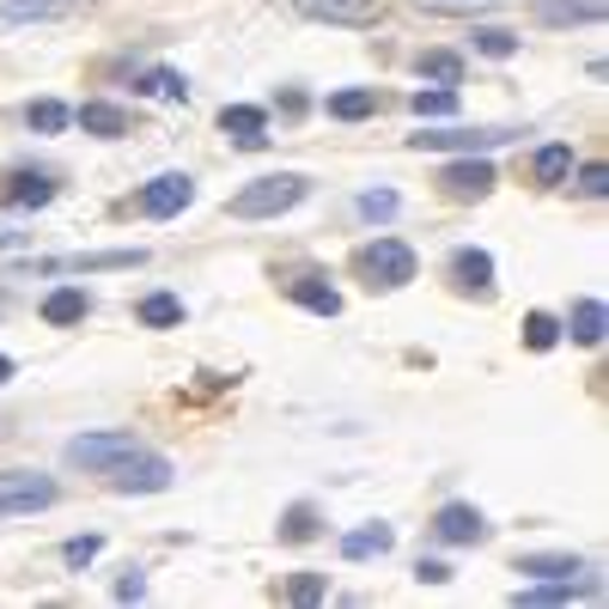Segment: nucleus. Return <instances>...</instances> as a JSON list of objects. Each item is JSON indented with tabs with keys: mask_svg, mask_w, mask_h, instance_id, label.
Returning <instances> with one entry per match:
<instances>
[{
	"mask_svg": "<svg viewBox=\"0 0 609 609\" xmlns=\"http://www.w3.org/2000/svg\"><path fill=\"white\" fill-rule=\"evenodd\" d=\"M0 18H55V0H0Z\"/></svg>",
	"mask_w": 609,
	"mask_h": 609,
	"instance_id": "nucleus-36",
	"label": "nucleus"
},
{
	"mask_svg": "<svg viewBox=\"0 0 609 609\" xmlns=\"http://www.w3.org/2000/svg\"><path fill=\"white\" fill-rule=\"evenodd\" d=\"M7 378H13V360H7V353H0V384H7Z\"/></svg>",
	"mask_w": 609,
	"mask_h": 609,
	"instance_id": "nucleus-41",
	"label": "nucleus"
},
{
	"mask_svg": "<svg viewBox=\"0 0 609 609\" xmlns=\"http://www.w3.org/2000/svg\"><path fill=\"white\" fill-rule=\"evenodd\" d=\"M421 74H433L439 86H457V79H463V61H457L451 49H433V55H421Z\"/></svg>",
	"mask_w": 609,
	"mask_h": 609,
	"instance_id": "nucleus-32",
	"label": "nucleus"
},
{
	"mask_svg": "<svg viewBox=\"0 0 609 609\" xmlns=\"http://www.w3.org/2000/svg\"><path fill=\"white\" fill-rule=\"evenodd\" d=\"M196 201V177H183V171H165V177H152L147 189H140V213L147 220H171V213H183Z\"/></svg>",
	"mask_w": 609,
	"mask_h": 609,
	"instance_id": "nucleus-7",
	"label": "nucleus"
},
{
	"mask_svg": "<svg viewBox=\"0 0 609 609\" xmlns=\"http://www.w3.org/2000/svg\"><path fill=\"white\" fill-rule=\"evenodd\" d=\"M7 201L13 208H49L55 201V177L49 171H13L7 177Z\"/></svg>",
	"mask_w": 609,
	"mask_h": 609,
	"instance_id": "nucleus-18",
	"label": "nucleus"
},
{
	"mask_svg": "<svg viewBox=\"0 0 609 609\" xmlns=\"http://www.w3.org/2000/svg\"><path fill=\"white\" fill-rule=\"evenodd\" d=\"M445 196H457V201H482V196H494V183H500V171L487 165L482 152H463V159H451L445 165Z\"/></svg>",
	"mask_w": 609,
	"mask_h": 609,
	"instance_id": "nucleus-4",
	"label": "nucleus"
},
{
	"mask_svg": "<svg viewBox=\"0 0 609 609\" xmlns=\"http://www.w3.org/2000/svg\"><path fill=\"white\" fill-rule=\"evenodd\" d=\"M414 250L402 238H372V244H360L353 250V274H360L372 293H396V287H409L414 281Z\"/></svg>",
	"mask_w": 609,
	"mask_h": 609,
	"instance_id": "nucleus-1",
	"label": "nucleus"
},
{
	"mask_svg": "<svg viewBox=\"0 0 609 609\" xmlns=\"http://www.w3.org/2000/svg\"><path fill=\"white\" fill-rule=\"evenodd\" d=\"M116 597H122V604H140V597H147V579H140V573L116 579Z\"/></svg>",
	"mask_w": 609,
	"mask_h": 609,
	"instance_id": "nucleus-40",
	"label": "nucleus"
},
{
	"mask_svg": "<svg viewBox=\"0 0 609 609\" xmlns=\"http://www.w3.org/2000/svg\"><path fill=\"white\" fill-rule=\"evenodd\" d=\"M518 573H531V579H579V573H585V561H579V555H524Z\"/></svg>",
	"mask_w": 609,
	"mask_h": 609,
	"instance_id": "nucleus-22",
	"label": "nucleus"
},
{
	"mask_svg": "<svg viewBox=\"0 0 609 609\" xmlns=\"http://www.w3.org/2000/svg\"><path fill=\"white\" fill-rule=\"evenodd\" d=\"M104 555V536H74V543H61V561L67 567H91Z\"/></svg>",
	"mask_w": 609,
	"mask_h": 609,
	"instance_id": "nucleus-33",
	"label": "nucleus"
},
{
	"mask_svg": "<svg viewBox=\"0 0 609 609\" xmlns=\"http://www.w3.org/2000/svg\"><path fill=\"white\" fill-rule=\"evenodd\" d=\"M86 311H91V304H86V293H79V287H61V293H49V299H44V323H49V330L86 323Z\"/></svg>",
	"mask_w": 609,
	"mask_h": 609,
	"instance_id": "nucleus-20",
	"label": "nucleus"
},
{
	"mask_svg": "<svg viewBox=\"0 0 609 609\" xmlns=\"http://www.w3.org/2000/svg\"><path fill=\"white\" fill-rule=\"evenodd\" d=\"M293 304H304V311H318V318H341V293L323 281V274H299V281H287Z\"/></svg>",
	"mask_w": 609,
	"mask_h": 609,
	"instance_id": "nucleus-16",
	"label": "nucleus"
},
{
	"mask_svg": "<svg viewBox=\"0 0 609 609\" xmlns=\"http://www.w3.org/2000/svg\"><path fill=\"white\" fill-rule=\"evenodd\" d=\"M451 281H457V293H475V299H487L494 293V257L487 250H475V244H463L451 257Z\"/></svg>",
	"mask_w": 609,
	"mask_h": 609,
	"instance_id": "nucleus-12",
	"label": "nucleus"
},
{
	"mask_svg": "<svg viewBox=\"0 0 609 609\" xmlns=\"http://www.w3.org/2000/svg\"><path fill=\"white\" fill-rule=\"evenodd\" d=\"M543 25H597L609 13V0H531Z\"/></svg>",
	"mask_w": 609,
	"mask_h": 609,
	"instance_id": "nucleus-14",
	"label": "nucleus"
},
{
	"mask_svg": "<svg viewBox=\"0 0 609 609\" xmlns=\"http://www.w3.org/2000/svg\"><path fill=\"white\" fill-rule=\"evenodd\" d=\"M360 213H365V220H390V213H396V189H365Z\"/></svg>",
	"mask_w": 609,
	"mask_h": 609,
	"instance_id": "nucleus-37",
	"label": "nucleus"
},
{
	"mask_svg": "<svg viewBox=\"0 0 609 609\" xmlns=\"http://www.w3.org/2000/svg\"><path fill=\"white\" fill-rule=\"evenodd\" d=\"M110 487H116V494H165V487H171V463H165V457L135 451V457H122L116 470H110Z\"/></svg>",
	"mask_w": 609,
	"mask_h": 609,
	"instance_id": "nucleus-6",
	"label": "nucleus"
},
{
	"mask_svg": "<svg viewBox=\"0 0 609 609\" xmlns=\"http://www.w3.org/2000/svg\"><path fill=\"white\" fill-rule=\"evenodd\" d=\"M512 128H457V135H409L414 152H487V147H506Z\"/></svg>",
	"mask_w": 609,
	"mask_h": 609,
	"instance_id": "nucleus-8",
	"label": "nucleus"
},
{
	"mask_svg": "<svg viewBox=\"0 0 609 609\" xmlns=\"http://www.w3.org/2000/svg\"><path fill=\"white\" fill-rule=\"evenodd\" d=\"M475 49L494 55V61H506V55H518V37H512V30H500V25H475Z\"/></svg>",
	"mask_w": 609,
	"mask_h": 609,
	"instance_id": "nucleus-30",
	"label": "nucleus"
},
{
	"mask_svg": "<svg viewBox=\"0 0 609 609\" xmlns=\"http://www.w3.org/2000/svg\"><path fill=\"white\" fill-rule=\"evenodd\" d=\"M318 536V506H287L281 518V543H311Z\"/></svg>",
	"mask_w": 609,
	"mask_h": 609,
	"instance_id": "nucleus-28",
	"label": "nucleus"
},
{
	"mask_svg": "<svg viewBox=\"0 0 609 609\" xmlns=\"http://www.w3.org/2000/svg\"><path fill=\"white\" fill-rule=\"evenodd\" d=\"M135 433H79L67 445V463H86V470H116L122 457H135Z\"/></svg>",
	"mask_w": 609,
	"mask_h": 609,
	"instance_id": "nucleus-5",
	"label": "nucleus"
},
{
	"mask_svg": "<svg viewBox=\"0 0 609 609\" xmlns=\"http://www.w3.org/2000/svg\"><path fill=\"white\" fill-rule=\"evenodd\" d=\"M74 122L86 128V135H98V140H122V135H128V110H122V104H104V98L79 104Z\"/></svg>",
	"mask_w": 609,
	"mask_h": 609,
	"instance_id": "nucleus-15",
	"label": "nucleus"
},
{
	"mask_svg": "<svg viewBox=\"0 0 609 609\" xmlns=\"http://www.w3.org/2000/svg\"><path fill=\"white\" fill-rule=\"evenodd\" d=\"M287 597H293V604H323V597H330V579H323V573H299L287 585Z\"/></svg>",
	"mask_w": 609,
	"mask_h": 609,
	"instance_id": "nucleus-34",
	"label": "nucleus"
},
{
	"mask_svg": "<svg viewBox=\"0 0 609 609\" xmlns=\"http://www.w3.org/2000/svg\"><path fill=\"white\" fill-rule=\"evenodd\" d=\"M573 597H579V579H536L531 592H518V604L543 609V604H573Z\"/></svg>",
	"mask_w": 609,
	"mask_h": 609,
	"instance_id": "nucleus-25",
	"label": "nucleus"
},
{
	"mask_svg": "<svg viewBox=\"0 0 609 609\" xmlns=\"http://www.w3.org/2000/svg\"><path fill=\"white\" fill-rule=\"evenodd\" d=\"M330 110L335 122H365L372 110H378V91H365V86H353V91H330Z\"/></svg>",
	"mask_w": 609,
	"mask_h": 609,
	"instance_id": "nucleus-21",
	"label": "nucleus"
},
{
	"mask_svg": "<svg viewBox=\"0 0 609 609\" xmlns=\"http://www.w3.org/2000/svg\"><path fill=\"white\" fill-rule=\"evenodd\" d=\"M421 13H494V7H506V0H414Z\"/></svg>",
	"mask_w": 609,
	"mask_h": 609,
	"instance_id": "nucleus-35",
	"label": "nucleus"
},
{
	"mask_svg": "<svg viewBox=\"0 0 609 609\" xmlns=\"http://www.w3.org/2000/svg\"><path fill=\"white\" fill-rule=\"evenodd\" d=\"M304 18H323V25H378L384 0H293Z\"/></svg>",
	"mask_w": 609,
	"mask_h": 609,
	"instance_id": "nucleus-9",
	"label": "nucleus"
},
{
	"mask_svg": "<svg viewBox=\"0 0 609 609\" xmlns=\"http://www.w3.org/2000/svg\"><path fill=\"white\" fill-rule=\"evenodd\" d=\"M604 330H609L604 299H573V311H567V335H573L579 348H597V341H604Z\"/></svg>",
	"mask_w": 609,
	"mask_h": 609,
	"instance_id": "nucleus-17",
	"label": "nucleus"
},
{
	"mask_svg": "<svg viewBox=\"0 0 609 609\" xmlns=\"http://www.w3.org/2000/svg\"><path fill=\"white\" fill-rule=\"evenodd\" d=\"M567 177H573V147H567V140L536 152V183H543V189H555V183H567Z\"/></svg>",
	"mask_w": 609,
	"mask_h": 609,
	"instance_id": "nucleus-23",
	"label": "nucleus"
},
{
	"mask_svg": "<svg viewBox=\"0 0 609 609\" xmlns=\"http://www.w3.org/2000/svg\"><path fill=\"white\" fill-rule=\"evenodd\" d=\"M555 341H561V323L548 318V311H524V348H531V353H548Z\"/></svg>",
	"mask_w": 609,
	"mask_h": 609,
	"instance_id": "nucleus-27",
	"label": "nucleus"
},
{
	"mask_svg": "<svg viewBox=\"0 0 609 609\" xmlns=\"http://www.w3.org/2000/svg\"><path fill=\"white\" fill-rule=\"evenodd\" d=\"M147 250H104V257H61V262H25L37 274H86V269H140Z\"/></svg>",
	"mask_w": 609,
	"mask_h": 609,
	"instance_id": "nucleus-13",
	"label": "nucleus"
},
{
	"mask_svg": "<svg viewBox=\"0 0 609 609\" xmlns=\"http://www.w3.org/2000/svg\"><path fill=\"white\" fill-rule=\"evenodd\" d=\"M304 196H311V183H304L299 171H274V177L244 183L238 196H232V213H238V220H274V213L299 208Z\"/></svg>",
	"mask_w": 609,
	"mask_h": 609,
	"instance_id": "nucleus-2",
	"label": "nucleus"
},
{
	"mask_svg": "<svg viewBox=\"0 0 609 609\" xmlns=\"http://www.w3.org/2000/svg\"><path fill=\"white\" fill-rule=\"evenodd\" d=\"M44 506H55V482H49V475H30V470L0 475V518L7 512H44Z\"/></svg>",
	"mask_w": 609,
	"mask_h": 609,
	"instance_id": "nucleus-3",
	"label": "nucleus"
},
{
	"mask_svg": "<svg viewBox=\"0 0 609 609\" xmlns=\"http://www.w3.org/2000/svg\"><path fill=\"white\" fill-rule=\"evenodd\" d=\"M409 110H414V116H457V91H451V86H439V91H414Z\"/></svg>",
	"mask_w": 609,
	"mask_h": 609,
	"instance_id": "nucleus-29",
	"label": "nucleus"
},
{
	"mask_svg": "<svg viewBox=\"0 0 609 609\" xmlns=\"http://www.w3.org/2000/svg\"><path fill=\"white\" fill-rule=\"evenodd\" d=\"M579 196L604 201L609 196V165H585V171H579Z\"/></svg>",
	"mask_w": 609,
	"mask_h": 609,
	"instance_id": "nucleus-38",
	"label": "nucleus"
},
{
	"mask_svg": "<svg viewBox=\"0 0 609 609\" xmlns=\"http://www.w3.org/2000/svg\"><path fill=\"white\" fill-rule=\"evenodd\" d=\"M140 91H152V98H171V104H183V98H189L183 74H171V67H152V74L140 79Z\"/></svg>",
	"mask_w": 609,
	"mask_h": 609,
	"instance_id": "nucleus-31",
	"label": "nucleus"
},
{
	"mask_svg": "<svg viewBox=\"0 0 609 609\" xmlns=\"http://www.w3.org/2000/svg\"><path fill=\"white\" fill-rule=\"evenodd\" d=\"M220 128H226V140H232V147H244V152L269 147V116H262L257 104H226V110H220Z\"/></svg>",
	"mask_w": 609,
	"mask_h": 609,
	"instance_id": "nucleus-10",
	"label": "nucleus"
},
{
	"mask_svg": "<svg viewBox=\"0 0 609 609\" xmlns=\"http://www.w3.org/2000/svg\"><path fill=\"white\" fill-rule=\"evenodd\" d=\"M25 122L37 128V135H61V128L74 122V110H67V104H55V98H37V104L25 110Z\"/></svg>",
	"mask_w": 609,
	"mask_h": 609,
	"instance_id": "nucleus-26",
	"label": "nucleus"
},
{
	"mask_svg": "<svg viewBox=\"0 0 609 609\" xmlns=\"http://www.w3.org/2000/svg\"><path fill=\"white\" fill-rule=\"evenodd\" d=\"M414 579H421V585H445V579H451V567H445V561H426V555H421V561H414Z\"/></svg>",
	"mask_w": 609,
	"mask_h": 609,
	"instance_id": "nucleus-39",
	"label": "nucleus"
},
{
	"mask_svg": "<svg viewBox=\"0 0 609 609\" xmlns=\"http://www.w3.org/2000/svg\"><path fill=\"white\" fill-rule=\"evenodd\" d=\"M140 323H147V330H177V323H183V299H177V293H147V299H140Z\"/></svg>",
	"mask_w": 609,
	"mask_h": 609,
	"instance_id": "nucleus-24",
	"label": "nucleus"
},
{
	"mask_svg": "<svg viewBox=\"0 0 609 609\" xmlns=\"http://www.w3.org/2000/svg\"><path fill=\"white\" fill-rule=\"evenodd\" d=\"M433 531H439V543H482L487 536V518L475 512L470 500H451V506H439V518H433Z\"/></svg>",
	"mask_w": 609,
	"mask_h": 609,
	"instance_id": "nucleus-11",
	"label": "nucleus"
},
{
	"mask_svg": "<svg viewBox=\"0 0 609 609\" xmlns=\"http://www.w3.org/2000/svg\"><path fill=\"white\" fill-rule=\"evenodd\" d=\"M396 531L390 524H360V531L341 536V561H372V555H390Z\"/></svg>",
	"mask_w": 609,
	"mask_h": 609,
	"instance_id": "nucleus-19",
	"label": "nucleus"
}]
</instances>
